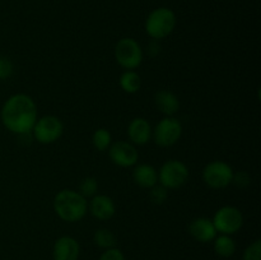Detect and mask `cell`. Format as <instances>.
Wrapping results in <instances>:
<instances>
[{"label": "cell", "instance_id": "obj_1", "mask_svg": "<svg viewBox=\"0 0 261 260\" xmlns=\"http://www.w3.org/2000/svg\"><path fill=\"white\" fill-rule=\"evenodd\" d=\"M0 119L10 133L25 135L32 132L37 121V106L27 94H13L3 105Z\"/></svg>", "mask_w": 261, "mask_h": 260}, {"label": "cell", "instance_id": "obj_2", "mask_svg": "<svg viewBox=\"0 0 261 260\" xmlns=\"http://www.w3.org/2000/svg\"><path fill=\"white\" fill-rule=\"evenodd\" d=\"M54 211L61 221L74 223L86 217L88 212V201L78 191L64 189L55 195Z\"/></svg>", "mask_w": 261, "mask_h": 260}, {"label": "cell", "instance_id": "obj_3", "mask_svg": "<svg viewBox=\"0 0 261 260\" xmlns=\"http://www.w3.org/2000/svg\"><path fill=\"white\" fill-rule=\"evenodd\" d=\"M145 32L153 40H162L170 36L176 27V14L166 7L152 10L145 19Z\"/></svg>", "mask_w": 261, "mask_h": 260}, {"label": "cell", "instance_id": "obj_4", "mask_svg": "<svg viewBox=\"0 0 261 260\" xmlns=\"http://www.w3.org/2000/svg\"><path fill=\"white\" fill-rule=\"evenodd\" d=\"M189 168L178 160H168L161 166L158 172V183L168 190L181 188L189 180Z\"/></svg>", "mask_w": 261, "mask_h": 260}, {"label": "cell", "instance_id": "obj_5", "mask_svg": "<svg viewBox=\"0 0 261 260\" xmlns=\"http://www.w3.org/2000/svg\"><path fill=\"white\" fill-rule=\"evenodd\" d=\"M115 59L125 70H134L142 64L143 50L134 38L124 37L115 46Z\"/></svg>", "mask_w": 261, "mask_h": 260}, {"label": "cell", "instance_id": "obj_6", "mask_svg": "<svg viewBox=\"0 0 261 260\" xmlns=\"http://www.w3.org/2000/svg\"><path fill=\"white\" fill-rule=\"evenodd\" d=\"M212 221L218 233L231 236L244 226V214L236 206L224 205L216 212Z\"/></svg>", "mask_w": 261, "mask_h": 260}, {"label": "cell", "instance_id": "obj_7", "mask_svg": "<svg viewBox=\"0 0 261 260\" xmlns=\"http://www.w3.org/2000/svg\"><path fill=\"white\" fill-rule=\"evenodd\" d=\"M155 144L162 148L172 147L180 140L182 135V125L180 120L173 116H166L155 125L152 132Z\"/></svg>", "mask_w": 261, "mask_h": 260}, {"label": "cell", "instance_id": "obj_8", "mask_svg": "<svg viewBox=\"0 0 261 260\" xmlns=\"http://www.w3.org/2000/svg\"><path fill=\"white\" fill-rule=\"evenodd\" d=\"M64 132V125L59 117L47 115L37 119L32 129L33 138L41 144H51L60 139Z\"/></svg>", "mask_w": 261, "mask_h": 260}, {"label": "cell", "instance_id": "obj_9", "mask_svg": "<svg viewBox=\"0 0 261 260\" xmlns=\"http://www.w3.org/2000/svg\"><path fill=\"white\" fill-rule=\"evenodd\" d=\"M233 170L228 163L223 161L209 162L203 170V180L209 188L224 189L232 184Z\"/></svg>", "mask_w": 261, "mask_h": 260}, {"label": "cell", "instance_id": "obj_10", "mask_svg": "<svg viewBox=\"0 0 261 260\" xmlns=\"http://www.w3.org/2000/svg\"><path fill=\"white\" fill-rule=\"evenodd\" d=\"M109 155L110 160L115 165L125 168L137 165L139 160V153L137 148L133 145V143L125 142V140H119L110 145Z\"/></svg>", "mask_w": 261, "mask_h": 260}, {"label": "cell", "instance_id": "obj_11", "mask_svg": "<svg viewBox=\"0 0 261 260\" xmlns=\"http://www.w3.org/2000/svg\"><path fill=\"white\" fill-rule=\"evenodd\" d=\"M81 254L79 242L71 236H61L54 244L53 260H78Z\"/></svg>", "mask_w": 261, "mask_h": 260}, {"label": "cell", "instance_id": "obj_12", "mask_svg": "<svg viewBox=\"0 0 261 260\" xmlns=\"http://www.w3.org/2000/svg\"><path fill=\"white\" fill-rule=\"evenodd\" d=\"M189 233L196 241L206 244V242L213 241L218 232H217L212 219L206 218V217H198L189 226Z\"/></svg>", "mask_w": 261, "mask_h": 260}, {"label": "cell", "instance_id": "obj_13", "mask_svg": "<svg viewBox=\"0 0 261 260\" xmlns=\"http://www.w3.org/2000/svg\"><path fill=\"white\" fill-rule=\"evenodd\" d=\"M152 126L144 117H135L127 126V135L133 144L145 145L152 138Z\"/></svg>", "mask_w": 261, "mask_h": 260}, {"label": "cell", "instance_id": "obj_14", "mask_svg": "<svg viewBox=\"0 0 261 260\" xmlns=\"http://www.w3.org/2000/svg\"><path fill=\"white\" fill-rule=\"evenodd\" d=\"M89 212L99 221H109L116 212L114 200L107 195H94L88 205Z\"/></svg>", "mask_w": 261, "mask_h": 260}, {"label": "cell", "instance_id": "obj_15", "mask_svg": "<svg viewBox=\"0 0 261 260\" xmlns=\"http://www.w3.org/2000/svg\"><path fill=\"white\" fill-rule=\"evenodd\" d=\"M133 178L140 188L150 189L158 184V171L148 163H140L135 166L133 171Z\"/></svg>", "mask_w": 261, "mask_h": 260}, {"label": "cell", "instance_id": "obj_16", "mask_svg": "<svg viewBox=\"0 0 261 260\" xmlns=\"http://www.w3.org/2000/svg\"><path fill=\"white\" fill-rule=\"evenodd\" d=\"M154 102L157 109L167 116H173L180 109V101L177 96L168 89L158 91L154 96Z\"/></svg>", "mask_w": 261, "mask_h": 260}, {"label": "cell", "instance_id": "obj_17", "mask_svg": "<svg viewBox=\"0 0 261 260\" xmlns=\"http://www.w3.org/2000/svg\"><path fill=\"white\" fill-rule=\"evenodd\" d=\"M214 241V251L221 257H231L236 252V242L229 235H219Z\"/></svg>", "mask_w": 261, "mask_h": 260}, {"label": "cell", "instance_id": "obj_18", "mask_svg": "<svg viewBox=\"0 0 261 260\" xmlns=\"http://www.w3.org/2000/svg\"><path fill=\"white\" fill-rule=\"evenodd\" d=\"M120 86L126 93H137L142 87V78L135 70H125L120 76Z\"/></svg>", "mask_w": 261, "mask_h": 260}, {"label": "cell", "instance_id": "obj_19", "mask_svg": "<svg viewBox=\"0 0 261 260\" xmlns=\"http://www.w3.org/2000/svg\"><path fill=\"white\" fill-rule=\"evenodd\" d=\"M93 241L101 249H112L116 245V236L107 228H99L94 232Z\"/></svg>", "mask_w": 261, "mask_h": 260}, {"label": "cell", "instance_id": "obj_20", "mask_svg": "<svg viewBox=\"0 0 261 260\" xmlns=\"http://www.w3.org/2000/svg\"><path fill=\"white\" fill-rule=\"evenodd\" d=\"M92 143H93L94 148L99 152H105L110 148V145L112 144V137L111 133L109 132L105 127H99L96 132L93 133V137H92Z\"/></svg>", "mask_w": 261, "mask_h": 260}, {"label": "cell", "instance_id": "obj_21", "mask_svg": "<svg viewBox=\"0 0 261 260\" xmlns=\"http://www.w3.org/2000/svg\"><path fill=\"white\" fill-rule=\"evenodd\" d=\"M97 190H98V183L94 177H86L79 184L78 193L86 199L93 198L94 195H97Z\"/></svg>", "mask_w": 261, "mask_h": 260}, {"label": "cell", "instance_id": "obj_22", "mask_svg": "<svg viewBox=\"0 0 261 260\" xmlns=\"http://www.w3.org/2000/svg\"><path fill=\"white\" fill-rule=\"evenodd\" d=\"M149 198L153 203L157 204V205H161V204H163L167 200L168 189H166L165 186H162L161 184L160 185L157 184V185H154L153 188H150Z\"/></svg>", "mask_w": 261, "mask_h": 260}, {"label": "cell", "instance_id": "obj_23", "mask_svg": "<svg viewBox=\"0 0 261 260\" xmlns=\"http://www.w3.org/2000/svg\"><path fill=\"white\" fill-rule=\"evenodd\" d=\"M244 260H261V241L256 240L245 249Z\"/></svg>", "mask_w": 261, "mask_h": 260}, {"label": "cell", "instance_id": "obj_24", "mask_svg": "<svg viewBox=\"0 0 261 260\" xmlns=\"http://www.w3.org/2000/svg\"><path fill=\"white\" fill-rule=\"evenodd\" d=\"M13 71H14V65H13L12 60L7 56L0 55V81L10 78Z\"/></svg>", "mask_w": 261, "mask_h": 260}, {"label": "cell", "instance_id": "obj_25", "mask_svg": "<svg viewBox=\"0 0 261 260\" xmlns=\"http://www.w3.org/2000/svg\"><path fill=\"white\" fill-rule=\"evenodd\" d=\"M250 181H251V177L245 171L233 173V178H232V184H234L239 188H246V186H249Z\"/></svg>", "mask_w": 261, "mask_h": 260}, {"label": "cell", "instance_id": "obj_26", "mask_svg": "<svg viewBox=\"0 0 261 260\" xmlns=\"http://www.w3.org/2000/svg\"><path fill=\"white\" fill-rule=\"evenodd\" d=\"M98 260H125V256L121 250L112 247V249L105 250V252L99 256Z\"/></svg>", "mask_w": 261, "mask_h": 260}]
</instances>
